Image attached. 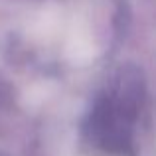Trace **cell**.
<instances>
[{
    "mask_svg": "<svg viewBox=\"0 0 156 156\" xmlns=\"http://www.w3.org/2000/svg\"><path fill=\"white\" fill-rule=\"evenodd\" d=\"M134 103L129 95L107 97L91 115V130L99 144L107 150H122L130 140Z\"/></svg>",
    "mask_w": 156,
    "mask_h": 156,
    "instance_id": "6da1fadb",
    "label": "cell"
}]
</instances>
